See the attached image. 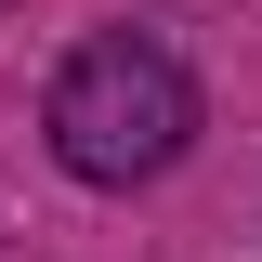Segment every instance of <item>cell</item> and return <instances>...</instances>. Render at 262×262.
<instances>
[{
	"label": "cell",
	"mask_w": 262,
	"mask_h": 262,
	"mask_svg": "<svg viewBox=\"0 0 262 262\" xmlns=\"http://www.w3.org/2000/svg\"><path fill=\"white\" fill-rule=\"evenodd\" d=\"M184 144H196V79L158 39L105 27V39L66 53V79H53V158L79 184H158Z\"/></svg>",
	"instance_id": "obj_1"
}]
</instances>
